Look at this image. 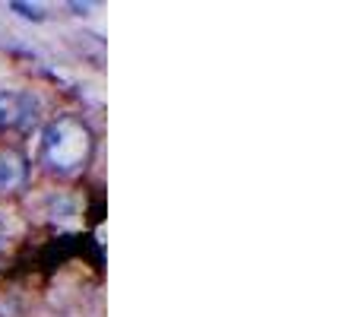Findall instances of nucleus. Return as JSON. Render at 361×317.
<instances>
[{
  "instance_id": "obj_4",
  "label": "nucleus",
  "mask_w": 361,
  "mask_h": 317,
  "mask_svg": "<svg viewBox=\"0 0 361 317\" xmlns=\"http://www.w3.org/2000/svg\"><path fill=\"white\" fill-rule=\"evenodd\" d=\"M10 10H16L23 19H35V23L44 19V6H38V4H19L16 0V4H10Z\"/></svg>"
},
{
  "instance_id": "obj_1",
  "label": "nucleus",
  "mask_w": 361,
  "mask_h": 317,
  "mask_svg": "<svg viewBox=\"0 0 361 317\" xmlns=\"http://www.w3.org/2000/svg\"><path fill=\"white\" fill-rule=\"evenodd\" d=\"M44 165L57 174H76L92 156V131L73 114L54 118L42 133Z\"/></svg>"
},
{
  "instance_id": "obj_2",
  "label": "nucleus",
  "mask_w": 361,
  "mask_h": 317,
  "mask_svg": "<svg viewBox=\"0 0 361 317\" xmlns=\"http://www.w3.org/2000/svg\"><path fill=\"white\" fill-rule=\"evenodd\" d=\"M25 181V159L16 150H4L0 152V191H16Z\"/></svg>"
},
{
  "instance_id": "obj_3",
  "label": "nucleus",
  "mask_w": 361,
  "mask_h": 317,
  "mask_svg": "<svg viewBox=\"0 0 361 317\" xmlns=\"http://www.w3.org/2000/svg\"><path fill=\"white\" fill-rule=\"evenodd\" d=\"M25 108H29V95L19 92H4L0 89V127H13L25 118Z\"/></svg>"
}]
</instances>
